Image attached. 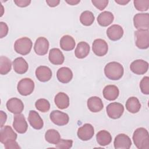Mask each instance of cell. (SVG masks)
<instances>
[{
	"label": "cell",
	"instance_id": "cell-28",
	"mask_svg": "<svg viewBox=\"0 0 149 149\" xmlns=\"http://www.w3.org/2000/svg\"><path fill=\"white\" fill-rule=\"evenodd\" d=\"M76 45L74 38L69 36H63L60 40V47L61 48L66 51H72Z\"/></svg>",
	"mask_w": 149,
	"mask_h": 149
},
{
	"label": "cell",
	"instance_id": "cell-1",
	"mask_svg": "<svg viewBox=\"0 0 149 149\" xmlns=\"http://www.w3.org/2000/svg\"><path fill=\"white\" fill-rule=\"evenodd\" d=\"M133 140L137 148H149V134L146 129L144 127L136 129L133 134Z\"/></svg>",
	"mask_w": 149,
	"mask_h": 149
},
{
	"label": "cell",
	"instance_id": "cell-32",
	"mask_svg": "<svg viewBox=\"0 0 149 149\" xmlns=\"http://www.w3.org/2000/svg\"><path fill=\"white\" fill-rule=\"evenodd\" d=\"M95 19V17L93 12L89 10L83 12L80 16V21L81 23L86 26H91Z\"/></svg>",
	"mask_w": 149,
	"mask_h": 149
},
{
	"label": "cell",
	"instance_id": "cell-21",
	"mask_svg": "<svg viewBox=\"0 0 149 149\" xmlns=\"http://www.w3.org/2000/svg\"><path fill=\"white\" fill-rule=\"evenodd\" d=\"M56 77L61 83H68L72 79L73 73L70 68L68 67H62L58 70Z\"/></svg>",
	"mask_w": 149,
	"mask_h": 149
},
{
	"label": "cell",
	"instance_id": "cell-7",
	"mask_svg": "<svg viewBox=\"0 0 149 149\" xmlns=\"http://www.w3.org/2000/svg\"><path fill=\"white\" fill-rule=\"evenodd\" d=\"M107 113L108 116L112 119H116L121 117L123 112V105L119 102H112L107 105Z\"/></svg>",
	"mask_w": 149,
	"mask_h": 149
},
{
	"label": "cell",
	"instance_id": "cell-14",
	"mask_svg": "<svg viewBox=\"0 0 149 149\" xmlns=\"http://www.w3.org/2000/svg\"><path fill=\"white\" fill-rule=\"evenodd\" d=\"M6 108L9 112L14 114H19L24 109V104L20 99L11 98L6 102Z\"/></svg>",
	"mask_w": 149,
	"mask_h": 149
},
{
	"label": "cell",
	"instance_id": "cell-45",
	"mask_svg": "<svg viewBox=\"0 0 149 149\" xmlns=\"http://www.w3.org/2000/svg\"><path fill=\"white\" fill-rule=\"evenodd\" d=\"M129 2H130L129 0H128V1H126V0H115V2L118 3L119 5H126Z\"/></svg>",
	"mask_w": 149,
	"mask_h": 149
},
{
	"label": "cell",
	"instance_id": "cell-35",
	"mask_svg": "<svg viewBox=\"0 0 149 149\" xmlns=\"http://www.w3.org/2000/svg\"><path fill=\"white\" fill-rule=\"evenodd\" d=\"M135 8L139 11H146L149 8L148 0H135L133 1Z\"/></svg>",
	"mask_w": 149,
	"mask_h": 149
},
{
	"label": "cell",
	"instance_id": "cell-12",
	"mask_svg": "<svg viewBox=\"0 0 149 149\" xmlns=\"http://www.w3.org/2000/svg\"><path fill=\"white\" fill-rule=\"evenodd\" d=\"M113 144L116 149H129L132 146V141L127 135L120 133L115 137Z\"/></svg>",
	"mask_w": 149,
	"mask_h": 149
},
{
	"label": "cell",
	"instance_id": "cell-10",
	"mask_svg": "<svg viewBox=\"0 0 149 149\" xmlns=\"http://www.w3.org/2000/svg\"><path fill=\"white\" fill-rule=\"evenodd\" d=\"M77 134L78 137L83 141L90 140L94 134V127L90 123H85L78 129Z\"/></svg>",
	"mask_w": 149,
	"mask_h": 149
},
{
	"label": "cell",
	"instance_id": "cell-42",
	"mask_svg": "<svg viewBox=\"0 0 149 149\" xmlns=\"http://www.w3.org/2000/svg\"><path fill=\"white\" fill-rule=\"evenodd\" d=\"M1 114V127H2L3 126V125L6 122V119H7V115L5 112H4L2 111H0Z\"/></svg>",
	"mask_w": 149,
	"mask_h": 149
},
{
	"label": "cell",
	"instance_id": "cell-26",
	"mask_svg": "<svg viewBox=\"0 0 149 149\" xmlns=\"http://www.w3.org/2000/svg\"><path fill=\"white\" fill-rule=\"evenodd\" d=\"M54 101L56 107L61 109H66L69 105V98L66 94L63 92L58 93L55 95Z\"/></svg>",
	"mask_w": 149,
	"mask_h": 149
},
{
	"label": "cell",
	"instance_id": "cell-36",
	"mask_svg": "<svg viewBox=\"0 0 149 149\" xmlns=\"http://www.w3.org/2000/svg\"><path fill=\"white\" fill-rule=\"evenodd\" d=\"M140 88L144 94H149V77L148 76H145L141 79L140 83Z\"/></svg>",
	"mask_w": 149,
	"mask_h": 149
},
{
	"label": "cell",
	"instance_id": "cell-15",
	"mask_svg": "<svg viewBox=\"0 0 149 149\" xmlns=\"http://www.w3.org/2000/svg\"><path fill=\"white\" fill-rule=\"evenodd\" d=\"M130 69L136 74H144L148 69V63L143 59H137L132 62Z\"/></svg>",
	"mask_w": 149,
	"mask_h": 149
},
{
	"label": "cell",
	"instance_id": "cell-17",
	"mask_svg": "<svg viewBox=\"0 0 149 149\" xmlns=\"http://www.w3.org/2000/svg\"><path fill=\"white\" fill-rule=\"evenodd\" d=\"M36 76L41 82L49 81L52 77V71L49 68L45 66H40L36 70Z\"/></svg>",
	"mask_w": 149,
	"mask_h": 149
},
{
	"label": "cell",
	"instance_id": "cell-16",
	"mask_svg": "<svg viewBox=\"0 0 149 149\" xmlns=\"http://www.w3.org/2000/svg\"><path fill=\"white\" fill-rule=\"evenodd\" d=\"M49 48V42L48 40L43 37H38L34 44V49L36 54L44 55L48 52Z\"/></svg>",
	"mask_w": 149,
	"mask_h": 149
},
{
	"label": "cell",
	"instance_id": "cell-25",
	"mask_svg": "<svg viewBox=\"0 0 149 149\" xmlns=\"http://www.w3.org/2000/svg\"><path fill=\"white\" fill-rule=\"evenodd\" d=\"M90 52V45L84 41L79 42L74 51V54L76 58L83 59L86 58Z\"/></svg>",
	"mask_w": 149,
	"mask_h": 149
},
{
	"label": "cell",
	"instance_id": "cell-5",
	"mask_svg": "<svg viewBox=\"0 0 149 149\" xmlns=\"http://www.w3.org/2000/svg\"><path fill=\"white\" fill-rule=\"evenodd\" d=\"M19 93L23 96L31 94L34 89V83L30 78H24L21 79L17 86Z\"/></svg>",
	"mask_w": 149,
	"mask_h": 149
},
{
	"label": "cell",
	"instance_id": "cell-30",
	"mask_svg": "<svg viewBox=\"0 0 149 149\" xmlns=\"http://www.w3.org/2000/svg\"><path fill=\"white\" fill-rule=\"evenodd\" d=\"M126 109L132 113L138 112L141 108V104L137 98L131 97L129 98L126 102Z\"/></svg>",
	"mask_w": 149,
	"mask_h": 149
},
{
	"label": "cell",
	"instance_id": "cell-29",
	"mask_svg": "<svg viewBox=\"0 0 149 149\" xmlns=\"http://www.w3.org/2000/svg\"><path fill=\"white\" fill-rule=\"evenodd\" d=\"M96 140L98 144L101 146L109 144L112 141V136L109 132L102 130L98 132L96 134Z\"/></svg>",
	"mask_w": 149,
	"mask_h": 149
},
{
	"label": "cell",
	"instance_id": "cell-24",
	"mask_svg": "<svg viewBox=\"0 0 149 149\" xmlns=\"http://www.w3.org/2000/svg\"><path fill=\"white\" fill-rule=\"evenodd\" d=\"M13 69L18 74L25 73L29 68V65L26 60L22 57H18L13 61Z\"/></svg>",
	"mask_w": 149,
	"mask_h": 149
},
{
	"label": "cell",
	"instance_id": "cell-44",
	"mask_svg": "<svg viewBox=\"0 0 149 149\" xmlns=\"http://www.w3.org/2000/svg\"><path fill=\"white\" fill-rule=\"evenodd\" d=\"M65 1L70 5H76L80 2V0H66Z\"/></svg>",
	"mask_w": 149,
	"mask_h": 149
},
{
	"label": "cell",
	"instance_id": "cell-8",
	"mask_svg": "<svg viewBox=\"0 0 149 149\" xmlns=\"http://www.w3.org/2000/svg\"><path fill=\"white\" fill-rule=\"evenodd\" d=\"M49 117L51 121L58 126H64L68 124L69 120L68 115L59 110L52 111L49 115Z\"/></svg>",
	"mask_w": 149,
	"mask_h": 149
},
{
	"label": "cell",
	"instance_id": "cell-13",
	"mask_svg": "<svg viewBox=\"0 0 149 149\" xmlns=\"http://www.w3.org/2000/svg\"><path fill=\"white\" fill-rule=\"evenodd\" d=\"M93 52L98 56H102L107 54L108 47L107 42L103 39H95L92 45Z\"/></svg>",
	"mask_w": 149,
	"mask_h": 149
},
{
	"label": "cell",
	"instance_id": "cell-20",
	"mask_svg": "<svg viewBox=\"0 0 149 149\" xmlns=\"http://www.w3.org/2000/svg\"><path fill=\"white\" fill-rule=\"evenodd\" d=\"M28 120L31 127L35 129L40 130L43 127V120L40 117L38 113L35 111H30Z\"/></svg>",
	"mask_w": 149,
	"mask_h": 149
},
{
	"label": "cell",
	"instance_id": "cell-27",
	"mask_svg": "<svg viewBox=\"0 0 149 149\" xmlns=\"http://www.w3.org/2000/svg\"><path fill=\"white\" fill-rule=\"evenodd\" d=\"M113 19V15L111 12L104 11L99 14L97 17V22L101 26L107 27L112 23Z\"/></svg>",
	"mask_w": 149,
	"mask_h": 149
},
{
	"label": "cell",
	"instance_id": "cell-34",
	"mask_svg": "<svg viewBox=\"0 0 149 149\" xmlns=\"http://www.w3.org/2000/svg\"><path fill=\"white\" fill-rule=\"evenodd\" d=\"M35 107L37 110L41 112H47L50 109V104L47 100L40 98L36 101Z\"/></svg>",
	"mask_w": 149,
	"mask_h": 149
},
{
	"label": "cell",
	"instance_id": "cell-39",
	"mask_svg": "<svg viewBox=\"0 0 149 149\" xmlns=\"http://www.w3.org/2000/svg\"><path fill=\"white\" fill-rule=\"evenodd\" d=\"M0 38H2L8 34L9 29L6 23L3 22H0Z\"/></svg>",
	"mask_w": 149,
	"mask_h": 149
},
{
	"label": "cell",
	"instance_id": "cell-37",
	"mask_svg": "<svg viewBox=\"0 0 149 149\" xmlns=\"http://www.w3.org/2000/svg\"><path fill=\"white\" fill-rule=\"evenodd\" d=\"M73 141L72 140H65L61 139L59 142L56 144L55 147L61 149H68L72 147Z\"/></svg>",
	"mask_w": 149,
	"mask_h": 149
},
{
	"label": "cell",
	"instance_id": "cell-18",
	"mask_svg": "<svg viewBox=\"0 0 149 149\" xmlns=\"http://www.w3.org/2000/svg\"><path fill=\"white\" fill-rule=\"evenodd\" d=\"M108 37L112 41H117L120 39L123 35V28L118 24H113L107 30Z\"/></svg>",
	"mask_w": 149,
	"mask_h": 149
},
{
	"label": "cell",
	"instance_id": "cell-23",
	"mask_svg": "<svg viewBox=\"0 0 149 149\" xmlns=\"http://www.w3.org/2000/svg\"><path fill=\"white\" fill-rule=\"evenodd\" d=\"M103 96L108 101H113L119 96V91L115 85H107L103 90Z\"/></svg>",
	"mask_w": 149,
	"mask_h": 149
},
{
	"label": "cell",
	"instance_id": "cell-40",
	"mask_svg": "<svg viewBox=\"0 0 149 149\" xmlns=\"http://www.w3.org/2000/svg\"><path fill=\"white\" fill-rule=\"evenodd\" d=\"M5 148L6 149H14V148H20L18 143L16 141V140H12L9 141L4 144Z\"/></svg>",
	"mask_w": 149,
	"mask_h": 149
},
{
	"label": "cell",
	"instance_id": "cell-3",
	"mask_svg": "<svg viewBox=\"0 0 149 149\" xmlns=\"http://www.w3.org/2000/svg\"><path fill=\"white\" fill-rule=\"evenodd\" d=\"M33 46L31 40L28 37H22L17 39L14 44L15 51L22 55H26L30 53Z\"/></svg>",
	"mask_w": 149,
	"mask_h": 149
},
{
	"label": "cell",
	"instance_id": "cell-43",
	"mask_svg": "<svg viewBox=\"0 0 149 149\" xmlns=\"http://www.w3.org/2000/svg\"><path fill=\"white\" fill-rule=\"evenodd\" d=\"M59 0H46V3L50 7H55L59 5Z\"/></svg>",
	"mask_w": 149,
	"mask_h": 149
},
{
	"label": "cell",
	"instance_id": "cell-22",
	"mask_svg": "<svg viewBox=\"0 0 149 149\" xmlns=\"http://www.w3.org/2000/svg\"><path fill=\"white\" fill-rule=\"evenodd\" d=\"M87 107L92 112H98L104 108V104L100 98L93 96L87 100Z\"/></svg>",
	"mask_w": 149,
	"mask_h": 149
},
{
	"label": "cell",
	"instance_id": "cell-38",
	"mask_svg": "<svg viewBox=\"0 0 149 149\" xmlns=\"http://www.w3.org/2000/svg\"><path fill=\"white\" fill-rule=\"evenodd\" d=\"M91 2L99 10H104L108 3V0H92Z\"/></svg>",
	"mask_w": 149,
	"mask_h": 149
},
{
	"label": "cell",
	"instance_id": "cell-4",
	"mask_svg": "<svg viewBox=\"0 0 149 149\" xmlns=\"http://www.w3.org/2000/svg\"><path fill=\"white\" fill-rule=\"evenodd\" d=\"M136 45L137 48L144 49L149 47V31L148 30H137L134 33Z\"/></svg>",
	"mask_w": 149,
	"mask_h": 149
},
{
	"label": "cell",
	"instance_id": "cell-31",
	"mask_svg": "<svg viewBox=\"0 0 149 149\" xmlns=\"http://www.w3.org/2000/svg\"><path fill=\"white\" fill-rule=\"evenodd\" d=\"M45 139L49 143L56 145L61 139V135L57 130L51 129L45 132Z\"/></svg>",
	"mask_w": 149,
	"mask_h": 149
},
{
	"label": "cell",
	"instance_id": "cell-33",
	"mask_svg": "<svg viewBox=\"0 0 149 149\" xmlns=\"http://www.w3.org/2000/svg\"><path fill=\"white\" fill-rule=\"evenodd\" d=\"M12 68V62L6 56H1L0 57V73L4 75L8 73Z\"/></svg>",
	"mask_w": 149,
	"mask_h": 149
},
{
	"label": "cell",
	"instance_id": "cell-19",
	"mask_svg": "<svg viewBox=\"0 0 149 149\" xmlns=\"http://www.w3.org/2000/svg\"><path fill=\"white\" fill-rule=\"evenodd\" d=\"M48 59L51 63L58 65L63 63L65 57L63 53L59 48H54L49 51Z\"/></svg>",
	"mask_w": 149,
	"mask_h": 149
},
{
	"label": "cell",
	"instance_id": "cell-11",
	"mask_svg": "<svg viewBox=\"0 0 149 149\" xmlns=\"http://www.w3.org/2000/svg\"><path fill=\"white\" fill-rule=\"evenodd\" d=\"M13 127L19 133L23 134L26 132L28 128V125L23 114H16L14 116Z\"/></svg>",
	"mask_w": 149,
	"mask_h": 149
},
{
	"label": "cell",
	"instance_id": "cell-6",
	"mask_svg": "<svg viewBox=\"0 0 149 149\" xmlns=\"http://www.w3.org/2000/svg\"><path fill=\"white\" fill-rule=\"evenodd\" d=\"M133 23L138 30H148L149 14L148 13H137L134 16Z\"/></svg>",
	"mask_w": 149,
	"mask_h": 149
},
{
	"label": "cell",
	"instance_id": "cell-41",
	"mask_svg": "<svg viewBox=\"0 0 149 149\" xmlns=\"http://www.w3.org/2000/svg\"><path fill=\"white\" fill-rule=\"evenodd\" d=\"M14 2L15 4L19 7L24 8L29 6L31 3V1L30 0H15Z\"/></svg>",
	"mask_w": 149,
	"mask_h": 149
},
{
	"label": "cell",
	"instance_id": "cell-2",
	"mask_svg": "<svg viewBox=\"0 0 149 149\" xmlns=\"http://www.w3.org/2000/svg\"><path fill=\"white\" fill-rule=\"evenodd\" d=\"M123 66L119 62H111L107 63L104 68L105 76L110 80H118L123 75Z\"/></svg>",
	"mask_w": 149,
	"mask_h": 149
},
{
	"label": "cell",
	"instance_id": "cell-9",
	"mask_svg": "<svg viewBox=\"0 0 149 149\" xmlns=\"http://www.w3.org/2000/svg\"><path fill=\"white\" fill-rule=\"evenodd\" d=\"M17 137V134L10 126L7 125L1 127L0 131V141L1 143L5 144L9 141L16 140Z\"/></svg>",
	"mask_w": 149,
	"mask_h": 149
}]
</instances>
